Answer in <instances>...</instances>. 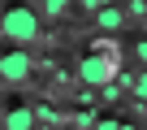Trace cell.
Segmentation results:
<instances>
[{
  "instance_id": "cell-6",
  "label": "cell",
  "mask_w": 147,
  "mask_h": 130,
  "mask_svg": "<svg viewBox=\"0 0 147 130\" xmlns=\"http://www.w3.org/2000/svg\"><path fill=\"white\" fill-rule=\"evenodd\" d=\"M35 5H39V13H48V18H61V13L74 5V0H35Z\"/></svg>"
},
{
  "instance_id": "cell-1",
  "label": "cell",
  "mask_w": 147,
  "mask_h": 130,
  "mask_svg": "<svg viewBox=\"0 0 147 130\" xmlns=\"http://www.w3.org/2000/svg\"><path fill=\"white\" fill-rule=\"evenodd\" d=\"M0 35H5L9 43H35L39 39V13L30 9V5H13V9H5V18H0Z\"/></svg>"
},
{
  "instance_id": "cell-3",
  "label": "cell",
  "mask_w": 147,
  "mask_h": 130,
  "mask_svg": "<svg viewBox=\"0 0 147 130\" xmlns=\"http://www.w3.org/2000/svg\"><path fill=\"white\" fill-rule=\"evenodd\" d=\"M30 70H35V65H30V52L18 43L13 52H5V56H0V78H5V83H26L30 78Z\"/></svg>"
},
{
  "instance_id": "cell-4",
  "label": "cell",
  "mask_w": 147,
  "mask_h": 130,
  "mask_svg": "<svg viewBox=\"0 0 147 130\" xmlns=\"http://www.w3.org/2000/svg\"><path fill=\"white\" fill-rule=\"evenodd\" d=\"M35 126V108H26V104H9V113H5V130H30Z\"/></svg>"
},
{
  "instance_id": "cell-8",
  "label": "cell",
  "mask_w": 147,
  "mask_h": 130,
  "mask_svg": "<svg viewBox=\"0 0 147 130\" xmlns=\"http://www.w3.org/2000/svg\"><path fill=\"white\" fill-rule=\"evenodd\" d=\"M95 130H130L125 121H113V117H104V121H95Z\"/></svg>"
},
{
  "instance_id": "cell-2",
  "label": "cell",
  "mask_w": 147,
  "mask_h": 130,
  "mask_svg": "<svg viewBox=\"0 0 147 130\" xmlns=\"http://www.w3.org/2000/svg\"><path fill=\"white\" fill-rule=\"evenodd\" d=\"M78 78L87 83V87H104V83H113L117 78V61H113V52H87L82 61H78Z\"/></svg>"
},
{
  "instance_id": "cell-7",
  "label": "cell",
  "mask_w": 147,
  "mask_h": 130,
  "mask_svg": "<svg viewBox=\"0 0 147 130\" xmlns=\"http://www.w3.org/2000/svg\"><path fill=\"white\" fill-rule=\"evenodd\" d=\"M100 95H104V104H113V100H121V87H117V83H104Z\"/></svg>"
},
{
  "instance_id": "cell-11",
  "label": "cell",
  "mask_w": 147,
  "mask_h": 130,
  "mask_svg": "<svg viewBox=\"0 0 147 130\" xmlns=\"http://www.w3.org/2000/svg\"><path fill=\"white\" fill-rule=\"evenodd\" d=\"M134 52H138V61L147 65V39H138V43H134Z\"/></svg>"
},
{
  "instance_id": "cell-9",
  "label": "cell",
  "mask_w": 147,
  "mask_h": 130,
  "mask_svg": "<svg viewBox=\"0 0 147 130\" xmlns=\"http://www.w3.org/2000/svg\"><path fill=\"white\" fill-rule=\"evenodd\" d=\"M130 13L134 18H147V0H130Z\"/></svg>"
},
{
  "instance_id": "cell-5",
  "label": "cell",
  "mask_w": 147,
  "mask_h": 130,
  "mask_svg": "<svg viewBox=\"0 0 147 130\" xmlns=\"http://www.w3.org/2000/svg\"><path fill=\"white\" fill-rule=\"evenodd\" d=\"M95 26H100V30H121V26H125V13H121L117 5H104V9H95Z\"/></svg>"
},
{
  "instance_id": "cell-10",
  "label": "cell",
  "mask_w": 147,
  "mask_h": 130,
  "mask_svg": "<svg viewBox=\"0 0 147 130\" xmlns=\"http://www.w3.org/2000/svg\"><path fill=\"white\" fill-rule=\"evenodd\" d=\"M35 121H56V113H52V108L43 104V108H35Z\"/></svg>"
}]
</instances>
